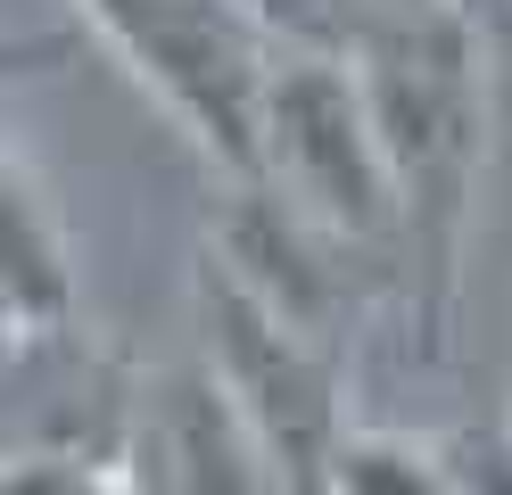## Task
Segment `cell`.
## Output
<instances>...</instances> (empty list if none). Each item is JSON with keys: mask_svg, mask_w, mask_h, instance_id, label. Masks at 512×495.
<instances>
[{"mask_svg": "<svg viewBox=\"0 0 512 495\" xmlns=\"http://www.w3.org/2000/svg\"><path fill=\"white\" fill-rule=\"evenodd\" d=\"M356 83L372 99V132L397 190V248L413 264V314L422 339L446 347L463 281V240L479 215V157H488V42L446 9L372 17L356 25Z\"/></svg>", "mask_w": 512, "mask_h": 495, "instance_id": "1", "label": "cell"}, {"mask_svg": "<svg viewBox=\"0 0 512 495\" xmlns=\"http://www.w3.org/2000/svg\"><path fill=\"white\" fill-rule=\"evenodd\" d=\"M256 182L339 248L397 240V190L347 50H273L256 91Z\"/></svg>", "mask_w": 512, "mask_h": 495, "instance_id": "2", "label": "cell"}, {"mask_svg": "<svg viewBox=\"0 0 512 495\" xmlns=\"http://www.w3.org/2000/svg\"><path fill=\"white\" fill-rule=\"evenodd\" d=\"M75 9L223 174L256 182V91L281 50L256 0H75Z\"/></svg>", "mask_w": 512, "mask_h": 495, "instance_id": "3", "label": "cell"}, {"mask_svg": "<svg viewBox=\"0 0 512 495\" xmlns=\"http://www.w3.org/2000/svg\"><path fill=\"white\" fill-rule=\"evenodd\" d=\"M190 297H199V330H207L199 372L248 421V438L273 454V471L290 479V495H323V462L347 429L339 355L323 339H306V330H290L265 297H248L215 256H199Z\"/></svg>", "mask_w": 512, "mask_h": 495, "instance_id": "4", "label": "cell"}, {"mask_svg": "<svg viewBox=\"0 0 512 495\" xmlns=\"http://www.w3.org/2000/svg\"><path fill=\"white\" fill-rule=\"evenodd\" d=\"M157 462H166L174 495H290V479L273 471V454L248 438V421L223 405V388L207 372L166 380L157 413L141 421Z\"/></svg>", "mask_w": 512, "mask_h": 495, "instance_id": "5", "label": "cell"}, {"mask_svg": "<svg viewBox=\"0 0 512 495\" xmlns=\"http://www.w3.org/2000/svg\"><path fill=\"white\" fill-rule=\"evenodd\" d=\"M75 322V248L42 174L0 141V330H67Z\"/></svg>", "mask_w": 512, "mask_h": 495, "instance_id": "6", "label": "cell"}, {"mask_svg": "<svg viewBox=\"0 0 512 495\" xmlns=\"http://www.w3.org/2000/svg\"><path fill=\"white\" fill-rule=\"evenodd\" d=\"M323 495H455V479H446V454L430 438L347 421L323 462Z\"/></svg>", "mask_w": 512, "mask_h": 495, "instance_id": "7", "label": "cell"}, {"mask_svg": "<svg viewBox=\"0 0 512 495\" xmlns=\"http://www.w3.org/2000/svg\"><path fill=\"white\" fill-rule=\"evenodd\" d=\"M116 454L91 446H25L0 454V495H116Z\"/></svg>", "mask_w": 512, "mask_h": 495, "instance_id": "8", "label": "cell"}, {"mask_svg": "<svg viewBox=\"0 0 512 495\" xmlns=\"http://www.w3.org/2000/svg\"><path fill=\"white\" fill-rule=\"evenodd\" d=\"M446 454V479H455V495H512V429H463Z\"/></svg>", "mask_w": 512, "mask_h": 495, "instance_id": "9", "label": "cell"}, {"mask_svg": "<svg viewBox=\"0 0 512 495\" xmlns=\"http://www.w3.org/2000/svg\"><path fill=\"white\" fill-rule=\"evenodd\" d=\"M446 17H455L463 33H479V42H496V33L512 25V0H438Z\"/></svg>", "mask_w": 512, "mask_h": 495, "instance_id": "10", "label": "cell"}, {"mask_svg": "<svg viewBox=\"0 0 512 495\" xmlns=\"http://www.w3.org/2000/svg\"><path fill=\"white\" fill-rule=\"evenodd\" d=\"M504 429H512V413H504Z\"/></svg>", "mask_w": 512, "mask_h": 495, "instance_id": "11", "label": "cell"}]
</instances>
